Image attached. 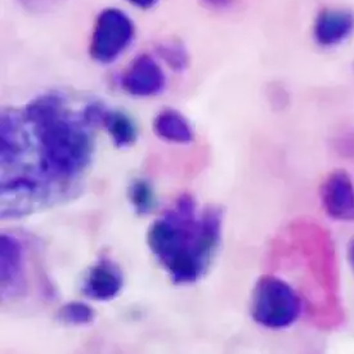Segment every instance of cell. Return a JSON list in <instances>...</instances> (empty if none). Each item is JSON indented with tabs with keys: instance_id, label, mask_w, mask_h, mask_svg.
<instances>
[{
	"instance_id": "obj_1",
	"label": "cell",
	"mask_w": 354,
	"mask_h": 354,
	"mask_svg": "<svg viewBox=\"0 0 354 354\" xmlns=\"http://www.w3.org/2000/svg\"><path fill=\"white\" fill-rule=\"evenodd\" d=\"M197 216L194 198L182 196L147 233L151 252L178 285L201 279L221 243V210L207 207L200 219Z\"/></svg>"
},
{
	"instance_id": "obj_2",
	"label": "cell",
	"mask_w": 354,
	"mask_h": 354,
	"mask_svg": "<svg viewBox=\"0 0 354 354\" xmlns=\"http://www.w3.org/2000/svg\"><path fill=\"white\" fill-rule=\"evenodd\" d=\"M25 120L35 127L40 143V168L48 177L70 179L82 173L93 155V140L85 125L66 115L57 94L28 103Z\"/></svg>"
},
{
	"instance_id": "obj_3",
	"label": "cell",
	"mask_w": 354,
	"mask_h": 354,
	"mask_svg": "<svg viewBox=\"0 0 354 354\" xmlns=\"http://www.w3.org/2000/svg\"><path fill=\"white\" fill-rule=\"evenodd\" d=\"M250 312L258 325L270 330H282L298 321L301 300L286 281L267 274L254 286Z\"/></svg>"
},
{
	"instance_id": "obj_4",
	"label": "cell",
	"mask_w": 354,
	"mask_h": 354,
	"mask_svg": "<svg viewBox=\"0 0 354 354\" xmlns=\"http://www.w3.org/2000/svg\"><path fill=\"white\" fill-rule=\"evenodd\" d=\"M134 25L131 17L118 8L103 10L94 22L89 53L100 64H112L131 47Z\"/></svg>"
},
{
	"instance_id": "obj_5",
	"label": "cell",
	"mask_w": 354,
	"mask_h": 354,
	"mask_svg": "<svg viewBox=\"0 0 354 354\" xmlns=\"http://www.w3.org/2000/svg\"><path fill=\"white\" fill-rule=\"evenodd\" d=\"M319 198L327 215L337 221H354V182L342 169L327 174L319 186Z\"/></svg>"
},
{
	"instance_id": "obj_6",
	"label": "cell",
	"mask_w": 354,
	"mask_h": 354,
	"mask_svg": "<svg viewBox=\"0 0 354 354\" xmlns=\"http://www.w3.org/2000/svg\"><path fill=\"white\" fill-rule=\"evenodd\" d=\"M167 77L159 62L149 56L137 57L122 76V88L133 97H152L161 93Z\"/></svg>"
},
{
	"instance_id": "obj_7",
	"label": "cell",
	"mask_w": 354,
	"mask_h": 354,
	"mask_svg": "<svg viewBox=\"0 0 354 354\" xmlns=\"http://www.w3.org/2000/svg\"><path fill=\"white\" fill-rule=\"evenodd\" d=\"M122 289V272L112 261L104 259L89 270L83 286L85 295L98 301L116 298Z\"/></svg>"
},
{
	"instance_id": "obj_8",
	"label": "cell",
	"mask_w": 354,
	"mask_h": 354,
	"mask_svg": "<svg viewBox=\"0 0 354 354\" xmlns=\"http://www.w3.org/2000/svg\"><path fill=\"white\" fill-rule=\"evenodd\" d=\"M354 16L343 10H322L315 21L313 35L319 46L335 47L353 32Z\"/></svg>"
},
{
	"instance_id": "obj_9",
	"label": "cell",
	"mask_w": 354,
	"mask_h": 354,
	"mask_svg": "<svg viewBox=\"0 0 354 354\" xmlns=\"http://www.w3.org/2000/svg\"><path fill=\"white\" fill-rule=\"evenodd\" d=\"M1 257V289L3 292L19 289L22 282L24 255L22 246L15 236L1 234L0 237Z\"/></svg>"
},
{
	"instance_id": "obj_10",
	"label": "cell",
	"mask_w": 354,
	"mask_h": 354,
	"mask_svg": "<svg viewBox=\"0 0 354 354\" xmlns=\"http://www.w3.org/2000/svg\"><path fill=\"white\" fill-rule=\"evenodd\" d=\"M153 131L161 140L187 145L195 138V133L189 122L180 112L164 110L153 120Z\"/></svg>"
},
{
	"instance_id": "obj_11",
	"label": "cell",
	"mask_w": 354,
	"mask_h": 354,
	"mask_svg": "<svg viewBox=\"0 0 354 354\" xmlns=\"http://www.w3.org/2000/svg\"><path fill=\"white\" fill-rule=\"evenodd\" d=\"M19 115L6 112L1 116V164L16 162L24 152V131Z\"/></svg>"
},
{
	"instance_id": "obj_12",
	"label": "cell",
	"mask_w": 354,
	"mask_h": 354,
	"mask_svg": "<svg viewBox=\"0 0 354 354\" xmlns=\"http://www.w3.org/2000/svg\"><path fill=\"white\" fill-rule=\"evenodd\" d=\"M103 127L110 134L118 149H128L137 140V129L131 118L122 111L104 110L102 118Z\"/></svg>"
},
{
	"instance_id": "obj_13",
	"label": "cell",
	"mask_w": 354,
	"mask_h": 354,
	"mask_svg": "<svg viewBox=\"0 0 354 354\" xmlns=\"http://www.w3.org/2000/svg\"><path fill=\"white\" fill-rule=\"evenodd\" d=\"M129 198H131V205L138 215L149 214L155 205L152 187L149 186V182L143 179L136 180L131 185L129 188Z\"/></svg>"
},
{
	"instance_id": "obj_14",
	"label": "cell",
	"mask_w": 354,
	"mask_h": 354,
	"mask_svg": "<svg viewBox=\"0 0 354 354\" xmlns=\"http://www.w3.org/2000/svg\"><path fill=\"white\" fill-rule=\"evenodd\" d=\"M58 317L68 325L84 326L93 322L94 310L85 303L73 301L61 308Z\"/></svg>"
},
{
	"instance_id": "obj_15",
	"label": "cell",
	"mask_w": 354,
	"mask_h": 354,
	"mask_svg": "<svg viewBox=\"0 0 354 354\" xmlns=\"http://www.w3.org/2000/svg\"><path fill=\"white\" fill-rule=\"evenodd\" d=\"M159 53L167 61V64L177 71H182L188 64L186 50L179 44H164L160 47Z\"/></svg>"
},
{
	"instance_id": "obj_16",
	"label": "cell",
	"mask_w": 354,
	"mask_h": 354,
	"mask_svg": "<svg viewBox=\"0 0 354 354\" xmlns=\"http://www.w3.org/2000/svg\"><path fill=\"white\" fill-rule=\"evenodd\" d=\"M128 1L140 10H151L159 3V0H128Z\"/></svg>"
},
{
	"instance_id": "obj_17",
	"label": "cell",
	"mask_w": 354,
	"mask_h": 354,
	"mask_svg": "<svg viewBox=\"0 0 354 354\" xmlns=\"http://www.w3.org/2000/svg\"><path fill=\"white\" fill-rule=\"evenodd\" d=\"M205 4H207L209 8H215V10H223L225 7L231 6L233 0H203Z\"/></svg>"
},
{
	"instance_id": "obj_18",
	"label": "cell",
	"mask_w": 354,
	"mask_h": 354,
	"mask_svg": "<svg viewBox=\"0 0 354 354\" xmlns=\"http://www.w3.org/2000/svg\"><path fill=\"white\" fill-rule=\"evenodd\" d=\"M22 1L28 7H41V6H47V4L55 3L58 0H22Z\"/></svg>"
},
{
	"instance_id": "obj_19",
	"label": "cell",
	"mask_w": 354,
	"mask_h": 354,
	"mask_svg": "<svg viewBox=\"0 0 354 354\" xmlns=\"http://www.w3.org/2000/svg\"><path fill=\"white\" fill-rule=\"evenodd\" d=\"M346 257H348V261H349V266L354 272V236L353 239L351 240V243L348 245V250H346Z\"/></svg>"
}]
</instances>
